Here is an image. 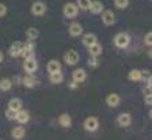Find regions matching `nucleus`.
<instances>
[{"instance_id": "nucleus-22", "label": "nucleus", "mask_w": 152, "mask_h": 140, "mask_svg": "<svg viewBox=\"0 0 152 140\" xmlns=\"http://www.w3.org/2000/svg\"><path fill=\"white\" fill-rule=\"evenodd\" d=\"M38 35H39V32H38L35 27H30V29H27V32H26V37H27L30 41H34L35 38H38Z\"/></svg>"}, {"instance_id": "nucleus-31", "label": "nucleus", "mask_w": 152, "mask_h": 140, "mask_svg": "<svg viewBox=\"0 0 152 140\" xmlns=\"http://www.w3.org/2000/svg\"><path fill=\"white\" fill-rule=\"evenodd\" d=\"M88 64L91 65V67H95V65H98V61H96V57H92L91 60L88 61Z\"/></svg>"}, {"instance_id": "nucleus-32", "label": "nucleus", "mask_w": 152, "mask_h": 140, "mask_svg": "<svg viewBox=\"0 0 152 140\" xmlns=\"http://www.w3.org/2000/svg\"><path fill=\"white\" fill-rule=\"evenodd\" d=\"M145 103L147 105H151V94H147L145 95Z\"/></svg>"}, {"instance_id": "nucleus-19", "label": "nucleus", "mask_w": 152, "mask_h": 140, "mask_svg": "<svg viewBox=\"0 0 152 140\" xmlns=\"http://www.w3.org/2000/svg\"><path fill=\"white\" fill-rule=\"evenodd\" d=\"M11 135H12L14 139L19 140V139H23V137H25L26 130H25L23 127H15L12 130H11Z\"/></svg>"}, {"instance_id": "nucleus-30", "label": "nucleus", "mask_w": 152, "mask_h": 140, "mask_svg": "<svg viewBox=\"0 0 152 140\" xmlns=\"http://www.w3.org/2000/svg\"><path fill=\"white\" fill-rule=\"evenodd\" d=\"M151 37H152V34H151V32H148L145 34V40H144V41H145V44L148 45V46H151V44H152V41H151Z\"/></svg>"}, {"instance_id": "nucleus-17", "label": "nucleus", "mask_w": 152, "mask_h": 140, "mask_svg": "<svg viewBox=\"0 0 152 140\" xmlns=\"http://www.w3.org/2000/svg\"><path fill=\"white\" fill-rule=\"evenodd\" d=\"M28 118H30V116H28V113L26 110H20L19 111H16V117H15V120L18 121L19 124H26L28 121Z\"/></svg>"}, {"instance_id": "nucleus-29", "label": "nucleus", "mask_w": 152, "mask_h": 140, "mask_svg": "<svg viewBox=\"0 0 152 140\" xmlns=\"http://www.w3.org/2000/svg\"><path fill=\"white\" fill-rule=\"evenodd\" d=\"M7 14V7L4 6L3 3H0V18H1V16H4Z\"/></svg>"}, {"instance_id": "nucleus-5", "label": "nucleus", "mask_w": 152, "mask_h": 140, "mask_svg": "<svg viewBox=\"0 0 152 140\" xmlns=\"http://www.w3.org/2000/svg\"><path fill=\"white\" fill-rule=\"evenodd\" d=\"M64 61H65V64H68V65H75V64H77V61H79V53L76 51H73V49L66 51V53L64 54Z\"/></svg>"}, {"instance_id": "nucleus-18", "label": "nucleus", "mask_w": 152, "mask_h": 140, "mask_svg": "<svg viewBox=\"0 0 152 140\" xmlns=\"http://www.w3.org/2000/svg\"><path fill=\"white\" fill-rule=\"evenodd\" d=\"M8 109L10 110H14V111H19L22 109V101L19 98H12L10 99L8 102Z\"/></svg>"}, {"instance_id": "nucleus-14", "label": "nucleus", "mask_w": 152, "mask_h": 140, "mask_svg": "<svg viewBox=\"0 0 152 140\" xmlns=\"http://www.w3.org/2000/svg\"><path fill=\"white\" fill-rule=\"evenodd\" d=\"M58 124L63 128H69L71 125H72V118H71L69 114L64 113V114H61L60 117H58Z\"/></svg>"}, {"instance_id": "nucleus-4", "label": "nucleus", "mask_w": 152, "mask_h": 140, "mask_svg": "<svg viewBox=\"0 0 152 140\" xmlns=\"http://www.w3.org/2000/svg\"><path fill=\"white\" fill-rule=\"evenodd\" d=\"M22 52H23V42H20V41L12 42L8 49V54L11 57H19V56H22Z\"/></svg>"}, {"instance_id": "nucleus-28", "label": "nucleus", "mask_w": 152, "mask_h": 140, "mask_svg": "<svg viewBox=\"0 0 152 140\" xmlns=\"http://www.w3.org/2000/svg\"><path fill=\"white\" fill-rule=\"evenodd\" d=\"M6 117H7V120H15V117H16V111H14V110H7L6 111Z\"/></svg>"}, {"instance_id": "nucleus-2", "label": "nucleus", "mask_w": 152, "mask_h": 140, "mask_svg": "<svg viewBox=\"0 0 152 140\" xmlns=\"http://www.w3.org/2000/svg\"><path fill=\"white\" fill-rule=\"evenodd\" d=\"M77 11H79V8H77V6H76L75 3H66L64 4L63 7V14L65 18H69V19H72V18H75L76 15H77Z\"/></svg>"}, {"instance_id": "nucleus-8", "label": "nucleus", "mask_w": 152, "mask_h": 140, "mask_svg": "<svg viewBox=\"0 0 152 140\" xmlns=\"http://www.w3.org/2000/svg\"><path fill=\"white\" fill-rule=\"evenodd\" d=\"M30 11H31L33 15L41 16L46 12V6H45V3H42V1H35V3L31 4V10Z\"/></svg>"}, {"instance_id": "nucleus-9", "label": "nucleus", "mask_w": 152, "mask_h": 140, "mask_svg": "<svg viewBox=\"0 0 152 140\" xmlns=\"http://www.w3.org/2000/svg\"><path fill=\"white\" fill-rule=\"evenodd\" d=\"M86 76H87V73H86V71L83 70V68H77V70H75L72 72V79H73V82H75L76 84H77V83L84 82Z\"/></svg>"}, {"instance_id": "nucleus-16", "label": "nucleus", "mask_w": 152, "mask_h": 140, "mask_svg": "<svg viewBox=\"0 0 152 140\" xmlns=\"http://www.w3.org/2000/svg\"><path fill=\"white\" fill-rule=\"evenodd\" d=\"M106 103H107L110 108H115V106H118V103H120V95L118 94H110V95L106 97Z\"/></svg>"}, {"instance_id": "nucleus-10", "label": "nucleus", "mask_w": 152, "mask_h": 140, "mask_svg": "<svg viewBox=\"0 0 152 140\" xmlns=\"http://www.w3.org/2000/svg\"><path fill=\"white\" fill-rule=\"evenodd\" d=\"M68 32H69V34L72 35V37H79V35L83 34V27L80 23L77 22H73L69 25V27H68Z\"/></svg>"}, {"instance_id": "nucleus-3", "label": "nucleus", "mask_w": 152, "mask_h": 140, "mask_svg": "<svg viewBox=\"0 0 152 140\" xmlns=\"http://www.w3.org/2000/svg\"><path fill=\"white\" fill-rule=\"evenodd\" d=\"M83 127H84V129L87 130V132H95V130L98 129L99 127V121L96 117H87L84 120V122H83Z\"/></svg>"}, {"instance_id": "nucleus-12", "label": "nucleus", "mask_w": 152, "mask_h": 140, "mask_svg": "<svg viewBox=\"0 0 152 140\" xmlns=\"http://www.w3.org/2000/svg\"><path fill=\"white\" fill-rule=\"evenodd\" d=\"M96 42H98L96 35L92 34V33H87V34L83 35V45H84V46H87V48H90L91 45L96 44Z\"/></svg>"}, {"instance_id": "nucleus-15", "label": "nucleus", "mask_w": 152, "mask_h": 140, "mask_svg": "<svg viewBox=\"0 0 152 140\" xmlns=\"http://www.w3.org/2000/svg\"><path fill=\"white\" fill-rule=\"evenodd\" d=\"M90 11H91L92 14H99L103 11V3L102 1H99V0H94V1H91V4H90Z\"/></svg>"}, {"instance_id": "nucleus-6", "label": "nucleus", "mask_w": 152, "mask_h": 140, "mask_svg": "<svg viewBox=\"0 0 152 140\" xmlns=\"http://www.w3.org/2000/svg\"><path fill=\"white\" fill-rule=\"evenodd\" d=\"M23 68L25 71L28 73V75H31L37 71L38 68V64H37V60L34 57H30V59H25V63H23Z\"/></svg>"}, {"instance_id": "nucleus-1", "label": "nucleus", "mask_w": 152, "mask_h": 140, "mask_svg": "<svg viewBox=\"0 0 152 140\" xmlns=\"http://www.w3.org/2000/svg\"><path fill=\"white\" fill-rule=\"evenodd\" d=\"M114 44H115V46L117 48H126L128 45L130 44V37L129 34H126V33H118L115 37H114Z\"/></svg>"}, {"instance_id": "nucleus-23", "label": "nucleus", "mask_w": 152, "mask_h": 140, "mask_svg": "<svg viewBox=\"0 0 152 140\" xmlns=\"http://www.w3.org/2000/svg\"><path fill=\"white\" fill-rule=\"evenodd\" d=\"M11 87H12V82H11L10 79L6 78V79L0 80V90H1V91H8Z\"/></svg>"}, {"instance_id": "nucleus-26", "label": "nucleus", "mask_w": 152, "mask_h": 140, "mask_svg": "<svg viewBox=\"0 0 152 140\" xmlns=\"http://www.w3.org/2000/svg\"><path fill=\"white\" fill-rule=\"evenodd\" d=\"M91 1L92 0H77V1H76V6H77V8H80V10H88Z\"/></svg>"}, {"instance_id": "nucleus-25", "label": "nucleus", "mask_w": 152, "mask_h": 140, "mask_svg": "<svg viewBox=\"0 0 152 140\" xmlns=\"http://www.w3.org/2000/svg\"><path fill=\"white\" fill-rule=\"evenodd\" d=\"M63 79H64V76H63V73H61V71H60V72L50 73V82L52 83H56V84H58V83L63 82Z\"/></svg>"}, {"instance_id": "nucleus-24", "label": "nucleus", "mask_w": 152, "mask_h": 140, "mask_svg": "<svg viewBox=\"0 0 152 140\" xmlns=\"http://www.w3.org/2000/svg\"><path fill=\"white\" fill-rule=\"evenodd\" d=\"M23 86H26V87H34L35 86V78L34 76H31V75H28V76H25L23 78Z\"/></svg>"}, {"instance_id": "nucleus-21", "label": "nucleus", "mask_w": 152, "mask_h": 140, "mask_svg": "<svg viewBox=\"0 0 152 140\" xmlns=\"http://www.w3.org/2000/svg\"><path fill=\"white\" fill-rule=\"evenodd\" d=\"M128 78H129V80H132V82H140V80H141V71L132 70L128 73Z\"/></svg>"}, {"instance_id": "nucleus-11", "label": "nucleus", "mask_w": 152, "mask_h": 140, "mask_svg": "<svg viewBox=\"0 0 152 140\" xmlns=\"http://www.w3.org/2000/svg\"><path fill=\"white\" fill-rule=\"evenodd\" d=\"M117 122L120 127H129L130 122H132V117H130L129 113H121L117 117Z\"/></svg>"}, {"instance_id": "nucleus-20", "label": "nucleus", "mask_w": 152, "mask_h": 140, "mask_svg": "<svg viewBox=\"0 0 152 140\" xmlns=\"http://www.w3.org/2000/svg\"><path fill=\"white\" fill-rule=\"evenodd\" d=\"M88 52H90V54H91L92 57H98L99 54L102 53V46L96 42V44H94V45H91L88 48Z\"/></svg>"}, {"instance_id": "nucleus-7", "label": "nucleus", "mask_w": 152, "mask_h": 140, "mask_svg": "<svg viewBox=\"0 0 152 140\" xmlns=\"http://www.w3.org/2000/svg\"><path fill=\"white\" fill-rule=\"evenodd\" d=\"M102 22L106 26H111L115 23V15L113 11L110 10H103L102 11Z\"/></svg>"}, {"instance_id": "nucleus-27", "label": "nucleus", "mask_w": 152, "mask_h": 140, "mask_svg": "<svg viewBox=\"0 0 152 140\" xmlns=\"http://www.w3.org/2000/svg\"><path fill=\"white\" fill-rule=\"evenodd\" d=\"M114 6L120 10H125L129 6V0H114Z\"/></svg>"}, {"instance_id": "nucleus-13", "label": "nucleus", "mask_w": 152, "mask_h": 140, "mask_svg": "<svg viewBox=\"0 0 152 140\" xmlns=\"http://www.w3.org/2000/svg\"><path fill=\"white\" fill-rule=\"evenodd\" d=\"M46 70L49 73H54V72H60L61 71V64L57 60H50L46 65Z\"/></svg>"}, {"instance_id": "nucleus-33", "label": "nucleus", "mask_w": 152, "mask_h": 140, "mask_svg": "<svg viewBox=\"0 0 152 140\" xmlns=\"http://www.w3.org/2000/svg\"><path fill=\"white\" fill-rule=\"evenodd\" d=\"M3 59H4V54L1 53V52H0V63H1V61H3Z\"/></svg>"}]
</instances>
